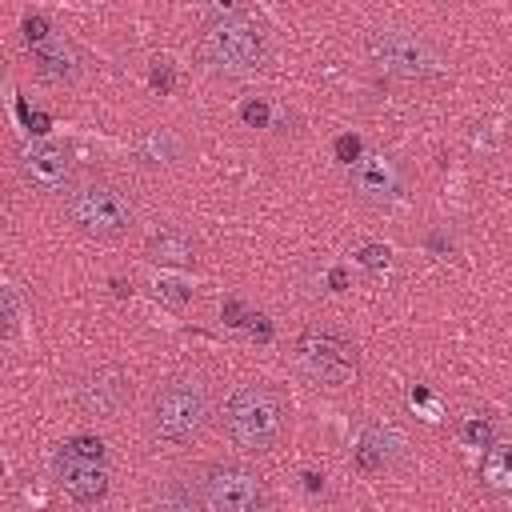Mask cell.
Masks as SVG:
<instances>
[{
    "label": "cell",
    "mask_w": 512,
    "mask_h": 512,
    "mask_svg": "<svg viewBox=\"0 0 512 512\" xmlns=\"http://www.w3.org/2000/svg\"><path fill=\"white\" fill-rule=\"evenodd\" d=\"M16 168L36 192H64L72 180V152L52 140H28L16 148Z\"/></svg>",
    "instance_id": "9c48e42d"
},
{
    "label": "cell",
    "mask_w": 512,
    "mask_h": 512,
    "mask_svg": "<svg viewBox=\"0 0 512 512\" xmlns=\"http://www.w3.org/2000/svg\"><path fill=\"white\" fill-rule=\"evenodd\" d=\"M156 292H160V296H168V300H176V304H184V300L192 296V292H188L184 284H176V280H160V284H156Z\"/></svg>",
    "instance_id": "cb8c5ba5"
},
{
    "label": "cell",
    "mask_w": 512,
    "mask_h": 512,
    "mask_svg": "<svg viewBox=\"0 0 512 512\" xmlns=\"http://www.w3.org/2000/svg\"><path fill=\"white\" fill-rule=\"evenodd\" d=\"M332 152H336V160H340L344 168H352V164L364 156V144H360V136H336Z\"/></svg>",
    "instance_id": "d6986e66"
},
{
    "label": "cell",
    "mask_w": 512,
    "mask_h": 512,
    "mask_svg": "<svg viewBox=\"0 0 512 512\" xmlns=\"http://www.w3.org/2000/svg\"><path fill=\"white\" fill-rule=\"evenodd\" d=\"M200 52L220 72H256L264 64V36L244 16H232L204 32Z\"/></svg>",
    "instance_id": "ba28073f"
},
{
    "label": "cell",
    "mask_w": 512,
    "mask_h": 512,
    "mask_svg": "<svg viewBox=\"0 0 512 512\" xmlns=\"http://www.w3.org/2000/svg\"><path fill=\"white\" fill-rule=\"evenodd\" d=\"M220 428L244 452H272L288 432V400L272 384H236L220 404Z\"/></svg>",
    "instance_id": "6da1fadb"
},
{
    "label": "cell",
    "mask_w": 512,
    "mask_h": 512,
    "mask_svg": "<svg viewBox=\"0 0 512 512\" xmlns=\"http://www.w3.org/2000/svg\"><path fill=\"white\" fill-rule=\"evenodd\" d=\"M148 512H204V504H200L192 492H188V496H184V492H172V496L156 500Z\"/></svg>",
    "instance_id": "ac0fdd59"
},
{
    "label": "cell",
    "mask_w": 512,
    "mask_h": 512,
    "mask_svg": "<svg viewBox=\"0 0 512 512\" xmlns=\"http://www.w3.org/2000/svg\"><path fill=\"white\" fill-rule=\"evenodd\" d=\"M148 84H152V88H156L160 96H168V92H172V64H168V60H152Z\"/></svg>",
    "instance_id": "44dd1931"
},
{
    "label": "cell",
    "mask_w": 512,
    "mask_h": 512,
    "mask_svg": "<svg viewBox=\"0 0 512 512\" xmlns=\"http://www.w3.org/2000/svg\"><path fill=\"white\" fill-rule=\"evenodd\" d=\"M56 484L76 500V504H96L108 496V452L104 440L92 432H76L60 444L52 460Z\"/></svg>",
    "instance_id": "5b68a950"
},
{
    "label": "cell",
    "mask_w": 512,
    "mask_h": 512,
    "mask_svg": "<svg viewBox=\"0 0 512 512\" xmlns=\"http://www.w3.org/2000/svg\"><path fill=\"white\" fill-rule=\"evenodd\" d=\"M56 32H52V24L44 20V16H28L24 20V40H28V48H36V44H44V40H52Z\"/></svg>",
    "instance_id": "ffe728a7"
},
{
    "label": "cell",
    "mask_w": 512,
    "mask_h": 512,
    "mask_svg": "<svg viewBox=\"0 0 512 512\" xmlns=\"http://www.w3.org/2000/svg\"><path fill=\"white\" fill-rule=\"evenodd\" d=\"M68 220L84 232V236H96V240H116L124 236L132 224H136V204L132 196L108 180V176H88L80 180L72 192H68V204H64Z\"/></svg>",
    "instance_id": "3957f363"
},
{
    "label": "cell",
    "mask_w": 512,
    "mask_h": 512,
    "mask_svg": "<svg viewBox=\"0 0 512 512\" xmlns=\"http://www.w3.org/2000/svg\"><path fill=\"white\" fill-rule=\"evenodd\" d=\"M192 496L204 504V512H264L268 508L264 476L240 460H212L196 468Z\"/></svg>",
    "instance_id": "277c9868"
},
{
    "label": "cell",
    "mask_w": 512,
    "mask_h": 512,
    "mask_svg": "<svg viewBox=\"0 0 512 512\" xmlns=\"http://www.w3.org/2000/svg\"><path fill=\"white\" fill-rule=\"evenodd\" d=\"M212 420V392L204 376H172L148 404V432L164 444H192Z\"/></svg>",
    "instance_id": "7a4b0ae2"
},
{
    "label": "cell",
    "mask_w": 512,
    "mask_h": 512,
    "mask_svg": "<svg viewBox=\"0 0 512 512\" xmlns=\"http://www.w3.org/2000/svg\"><path fill=\"white\" fill-rule=\"evenodd\" d=\"M32 60H36V72H40L44 80H72V76H76V52H72L60 36L36 44V48H32Z\"/></svg>",
    "instance_id": "9a60e30c"
},
{
    "label": "cell",
    "mask_w": 512,
    "mask_h": 512,
    "mask_svg": "<svg viewBox=\"0 0 512 512\" xmlns=\"http://www.w3.org/2000/svg\"><path fill=\"white\" fill-rule=\"evenodd\" d=\"M144 252H148L152 264H168V268H192V264H196V240H192L184 228H176V224L156 228V232L148 236Z\"/></svg>",
    "instance_id": "7c38bea8"
},
{
    "label": "cell",
    "mask_w": 512,
    "mask_h": 512,
    "mask_svg": "<svg viewBox=\"0 0 512 512\" xmlns=\"http://www.w3.org/2000/svg\"><path fill=\"white\" fill-rule=\"evenodd\" d=\"M480 480L500 492V496H512V440H492L480 456Z\"/></svg>",
    "instance_id": "5bb4252c"
},
{
    "label": "cell",
    "mask_w": 512,
    "mask_h": 512,
    "mask_svg": "<svg viewBox=\"0 0 512 512\" xmlns=\"http://www.w3.org/2000/svg\"><path fill=\"white\" fill-rule=\"evenodd\" d=\"M320 484H324V476H316V472H304V488H308V492H316Z\"/></svg>",
    "instance_id": "484cf974"
},
{
    "label": "cell",
    "mask_w": 512,
    "mask_h": 512,
    "mask_svg": "<svg viewBox=\"0 0 512 512\" xmlns=\"http://www.w3.org/2000/svg\"><path fill=\"white\" fill-rule=\"evenodd\" d=\"M392 456H396V436L388 428H376V424H368L352 448V460L360 472H384L392 464Z\"/></svg>",
    "instance_id": "4fadbf2b"
},
{
    "label": "cell",
    "mask_w": 512,
    "mask_h": 512,
    "mask_svg": "<svg viewBox=\"0 0 512 512\" xmlns=\"http://www.w3.org/2000/svg\"><path fill=\"white\" fill-rule=\"evenodd\" d=\"M128 400H132V380L116 364H100L88 376H80V384H76V408L96 420L120 416Z\"/></svg>",
    "instance_id": "30bf717a"
},
{
    "label": "cell",
    "mask_w": 512,
    "mask_h": 512,
    "mask_svg": "<svg viewBox=\"0 0 512 512\" xmlns=\"http://www.w3.org/2000/svg\"><path fill=\"white\" fill-rule=\"evenodd\" d=\"M364 48H368V56H372L376 68H384L388 76H400V80H428V76L440 72L436 52L420 36L400 32V28H376V32H368Z\"/></svg>",
    "instance_id": "52a82bcc"
},
{
    "label": "cell",
    "mask_w": 512,
    "mask_h": 512,
    "mask_svg": "<svg viewBox=\"0 0 512 512\" xmlns=\"http://www.w3.org/2000/svg\"><path fill=\"white\" fill-rule=\"evenodd\" d=\"M240 120L252 124V128H264L268 124V104L264 100H244L240 104Z\"/></svg>",
    "instance_id": "7402d4cb"
},
{
    "label": "cell",
    "mask_w": 512,
    "mask_h": 512,
    "mask_svg": "<svg viewBox=\"0 0 512 512\" xmlns=\"http://www.w3.org/2000/svg\"><path fill=\"white\" fill-rule=\"evenodd\" d=\"M460 436L472 444V448H488L492 444V416H468L460 424Z\"/></svg>",
    "instance_id": "e0dca14e"
},
{
    "label": "cell",
    "mask_w": 512,
    "mask_h": 512,
    "mask_svg": "<svg viewBox=\"0 0 512 512\" xmlns=\"http://www.w3.org/2000/svg\"><path fill=\"white\" fill-rule=\"evenodd\" d=\"M292 360H296V368H300L308 380L328 384V388H340V384L356 380V368H360L356 348H352L336 328H320V324H312V328H304V332L296 336Z\"/></svg>",
    "instance_id": "8992f818"
},
{
    "label": "cell",
    "mask_w": 512,
    "mask_h": 512,
    "mask_svg": "<svg viewBox=\"0 0 512 512\" xmlns=\"http://www.w3.org/2000/svg\"><path fill=\"white\" fill-rule=\"evenodd\" d=\"M224 316H228V324H248V320H252V316H244V308H240L236 300L224 304Z\"/></svg>",
    "instance_id": "d4e9b609"
},
{
    "label": "cell",
    "mask_w": 512,
    "mask_h": 512,
    "mask_svg": "<svg viewBox=\"0 0 512 512\" xmlns=\"http://www.w3.org/2000/svg\"><path fill=\"white\" fill-rule=\"evenodd\" d=\"M388 256H392V252H388L384 244H364V248H360V264H364V268H384Z\"/></svg>",
    "instance_id": "603a6c76"
},
{
    "label": "cell",
    "mask_w": 512,
    "mask_h": 512,
    "mask_svg": "<svg viewBox=\"0 0 512 512\" xmlns=\"http://www.w3.org/2000/svg\"><path fill=\"white\" fill-rule=\"evenodd\" d=\"M132 152H136L140 164H168V160L180 152V144H176L172 128H148V132L136 136Z\"/></svg>",
    "instance_id": "2e32d148"
},
{
    "label": "cell",
    "mask_w": 512,
    "mask_h": 512,
    "mask_svg": "<svg viewBox=\"0 0 512 512\" xmlns=\"http://www.w3.org/2000/svg\"><path fill=\"white\" fill-rule=\"evenodd\" d=\"M348 184L368 204H392L404 192V164L392 152H364L348 168Z\"/></svg>",
    "instance_id": "8fae6325"
}]
</instances>
